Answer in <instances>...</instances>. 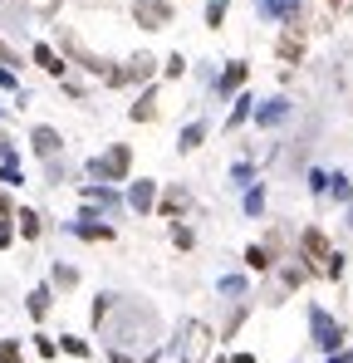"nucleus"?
I'll list each match as a JSON object with an SVG mask.
<instances>
[{
    "label": "nucleus",
    "instance_id": "obj_23",
    "mask_svg": "<svg viewBox=\"0 0 353 363\" xmlns=\"http://www.w3.org/2000/svg\"><path fill=\"white\" fill-rule=\"evenodd\" d=\"M240 211H245V216H260V211H265V186H260V182H250V186H245Z\"/></svg>",
    "mask_w": 353,
    "mask_h": 363
},
{
    "label": "nucleus",
    "instance_id": "obj_41",
    "mask_svg": "<svg viewBox=\"0 0 353 363\" xmlns=\"http://www.w3.org/2000/svg\"><path fill=\"white\" fill-rule=\"evenodd\" d=\"M0 89H15V69H5V64H0Z\"/></svg>",
    "mask_w": 353,
    "mask_h": 363
},
{
    "label": "nucleus",
    "instance_id": "obj_21",
    "mask_svg": "<svg viewBox=\"0 0 353 363\" xmlns=\"http://www.w3.org/2000/svg\"><path fill=\"white\" fill-rule=\"evenodd\" d=\"M49 304H54V290H49V285H35V290H30V299H25L30 319H44V314H49Z\"/></svg>",
    "mask_w": 353,
    "mask_h": 363
},
{
    "label": "nucleus",
    "instance_id": "obj_2",
    "mask_svg": "<svg viewBox=\"0 0 353 363\" xmlns=\"http://www.w3.org/2000/svg\"><path fill=\"white\" fill-rule=\"evenodd\" d=\"M84 211H99L104 221H118V216H123V186L84 182Z\"/></svg>",
    "mask_w": 353,
    "mask_h": 363
},
{
    "label": "nucleus",
    "instance_id": "obj_20",
    "mask_svg": "<svg viewBox=\"0 0 353 363\" xmlns=\"http://www.w3.org/2000/svg\"><path fill=\"white\" fill-rule=\"evenodd\" d=\"M206 138H211V128H206V123H187V128H182V138H177V153H197Z\"/></svg>",
    "mask_w": 353,
    "mask_h": 363
},
{
    "label": "nucleus",
    "instance_id": "obj_26",
    "mask_svg": "<svg viewBox=\"0 0 353 363\" xmlns=\"http://www.w3.org/2000/svg\"><path fill=\"white\" fill-rule=\"evenodd\" d=\"M59 354H69V359H89V339H79V334H64V339H59Z\"/></svg>",
    "mask_w": 353,
    "mask_h": 363
},
{
    "label": "nucleus",
    "instance_id": "obj_46",
    "mask_svg": "<svg viewBox=\"0 0 353 363\" xmlns=\"http://www.w3.org/2000/svg\"><path fill=\"white\" fill-rule=\"evenodd\" d=\"M0 118H5V113H0Z\"/></svg>",
    "mask_w": 353,
    "mask_h": 363
},
{
    "label": "nucleus",
    "instance_id": "obj_45",
    "mask_svg": "<svg viewBox=\"0 0 353 363\" xmlns=\"http://www.w3.org/2000/svg\"><path fill=\"white\" fill-rule=\"evenodd\" d=\"M334 5H344V0H334Z\"/></svg>",
    "mask_w": 353,
    "mask_h": 363
},
{
    "label": "nucleus",
    "instance_id": "obj_4",
    "mask_svg": "<svg viewBox=\"0 0 353 363\" xmlns=\"http://www.w3.org/2000/svg\"><path fill=\"white\" fill-rule=\"evenodd\" d=\"M157 182L152 177H128V191H123V206L132 211V216H152L157 211Z\"/></svg>",
    "mask_w": 353,
    "mask_h": 363
},
{
    "label": "nucleus",
    "instance_id": "obj_12",
    "mask_svg": "<svg viewBox=\"0 0 353 363\" xmlns=\"http://www.w3.org/2000/svg\"><path fill=\"white\" fill-rule=\"evenodd\" d=\"M157 98H162V89H157V84H142L137 103L128 108V118H132V123H152V118L162 113V103H157Z\"/></svg>",
    "mask_w": 353,
    "mask_h": 363
},
{
    "label": "nucleus",
    "instance_id": "obj_29",
    "mask_svg": "<svg viewBox=\"0 0 353 363\" xmlns=\"http://www.w3.org/2000/svg\"><path fill=\"white\" fill-rule=\"evenodd\" d=\"M0 186H25V172H20V162H0Z\"/></svg>",
    "mask_w": 353,
    "mask_h": 363
},
{
    "label": "nucleus",
    "instance_id": "obj_7",
    "mask_svg": "<svg viewBox=\"0 0 353 363\" xmlns=\"http://www.w3.org/2000/svg\"><path fill=\"white\" fill-rule=\"evenodd\" d=\"M172 15H177V10H172L167 0H132V20H137L142 30H167Z\"/></svg>",
    "mask_w": 353,
    "mask_h": 363
},
{
    "label": "nucleus",
    "instance_id": "obj_31",
    "mask_svg": "<svg viewBox=\"0 0 353 363\" xmlns=\"http://www.w3.org/2000/svg\"><path fill=\"white\" fill-rule=\"evenodd\" d=\"M255 182V162H235L231 167V186H250Z\"/></svg>",
    "mask_w": 353,
    "mask_h": 363
},
{
    "label": "nucleus",
    "instance_id": "obj_10",
    "mask_svg": "<svg viewBox=\"0 0 353 363\" xmlns=\"http://www.w3.org/2000/svg\"><path fill=\"white\" fill-rule=\"evenodd\" d=\"M329 251H334V246H329L324 226H304V231H299V256H304V261H309L314 270H319V261H324Z\"/></svg>",
    "mask_w": 353,
    "mask_h": 363
},
{
    "label": "nucleus",
    "instance_id": "obj_9",
    "mask_svg": "<svg viewBox=\"0 0 353 363\" xmlns=\"http://www.w3.org/2000/svg\"><path fill=\"white\" fill-rule=\"evenodd\" d=\"M245 79H250V64H245V59H231V64L216 74L211 89H216V98H235V93L245 89Z\"/></svg>",
    "mask_w": 353,
    "mask_h": 363
},
{
    "label": "nucleus",
    "instance_id": "obj_16",
    "mask_svg": "<svg viewBox=\"0 0 353 363\" xmlns=\"http://www.w3.org/2000/svg\"><path fill=\"white\" fill-rule=\"evenodd\" d=\"M285 118H290V98H265L255 108V128H280Z\"/></svg>",
    "mask_w": 353,
    "mask_h": 363
},
{
    "label": "nucleus",
    "instance_id": "obj_13",
    "mask_svg": "<svg viewBox=\"0 0 353 363\" xmlns=\"http://www.w3.org/2000/svg\"><path fill=\"white\" fill-rule=\"evenodd\" d=\"M157 64H162V59H152V54H132V59L123 64V84H152Z\"/></svg>",
    "mask_w": 353,
    "mask_h": 363
},
{
    "label": "nucleus",
    "instance_id": "obj_1",
    "mask_svg": "<svg viewBox=\"0 0 353 363\" xmlns=\"http://www.w3.org/2000/svg\"><path fill=\"white\" fill-rule=\"evenodd\" d=\"M84 177L104 182V186H123V182L132 177V148H128V143H113L109 153L89 157V162H84Z\"/></svg>",
    "mask_w": 353,
    "mask_h": 363
},
{
    "label": "nucleus",
    "instance_id": "obj_27",
    "mask_svg": "<svg viewBox=\"0 0 353 363\" xmlns=\"http://www.w3.org/2000/svg\"><path fill=\"white\" fill-rule=\"evenodd\" d=\"M344 261H349L344 251H329V256H324V275H329V280H344Z\"/></svg>",
    "mask_w": 353,
    "mask_h": 363
},
{
    "label": "nucleus",
    "instance_id": "obj_11",
    "mask_svg": "<svg viewBox=\"0 0 353 363\" xmlns=\"http://www.w3.org/2000/svg\"><path fill=\"white\" fill-rule=\"evenodd\" d=\"M211 329L206 324H187V339H182V363H197V359H206L211 354Z\"/></svg>",
    "mask_w": 353,
    "mask_h": 363
},
{
    "label": "nucleus",
    "instance_id": "obj_5",
    "mask_svg": "<svg viewBox=\"0 0 353 363\" xmlns=\"http://www.w3.org/2000/svg\"><path fill=\"white\" fill-rule=\"evenodd\" d=\"M192 206H197V196H192L187 186H162V191H157V216H162V221H187Z\"/></svg>",
    "mask_w": 353,
    "mask_h": 363
},
{
    "label": "nucleus",
    "instance_id": "obj_24",
    "mask_svg": "<svg viewBox=\"0 0 353 363\" xmlns=\"http://www.w3.org/2000/svg\"><path fill=\"white\" fill-rule=\"evenodd\" d=\"M172 246H177V251H197V231H192L187 221H172Z\"/></svg>",
    "mask_w": 353,
    "mask_h": 363
},
{
    "label": "nucleus",
    "instance_id": "obj_15",
    "mask_svg": "<svg viewBox=\"0 0 353 363\" xmlns=\"http://www.w3.org/2000/svg\"><path fill=\"white\" fill-rule=\"evenodd\" d=\"M250 118H255V93H235L231 98V113H226V123H221V128H226V133H240V123H250Z\"/></svg>",
    "mask_w": 353,
    "mask_h": 363
},
{
    "label": "nucleus",
    "instance_id": "obj_37",
    "mask_svg": "<svg viewBox=\"0 0 353 363\" xmlns=\"http://www.w3.org/2000/svg\"><path fill=\"white\" fill-rule=\"evenodd\" d=\"M0 363H20V344H15V339L0 344Z\"/></svg>",
    "mask_w": 353,
    "mask_h": 363
},
{
    "label": "nucleus",
    "instance_id": "obj_19",
    "mask_svg": "<svg viewBox=\"0 0 353 363\" xmlns=\"http://www.w3.org/2000/svg\"><path fill=\"white\" fill-rule=\"evenodd\" d=\"M275 54H280L285 64H299V59H304V40H299V30H290V35H280V44H275Z\"/></svg>",
    "mask_w": 353,
    "mask_h": 363
},
{
    "label": "nucleus",
    "instance_id": "obj_18",
    "mask_svg": "<svg viewBox=\"0 0 353 363\" xmlns=\"http://www.w3.org/2000/svg\"><path fill=\"white\" fill-rule=\"evenodd\" d=\"M30 59H35L49 79H64V69H69V64L59 59V49H49V44H35V54H30Z\"/></svg>",
    "mask_w": 353,
    "mask_h": 363
},
{
    "label": "nucleus",
    "instance_id": "obj_43",
    "mask_svg": "<svg viewBox=\"0 0 353 363\" xmlns=\"http://www.w3.org/2000/svg\"><path fill=\"white\" fill-rule=\"evenodd\" d=\"M349 231H353V201H349Z\"/></svg>",
    "mask_w": 353,
    "mask_h": 363
},
{
    "label": "nucleus",
    "instance_id": "obj_8",
    "mask_svg": "<svg viewBox=\"0 0 353 363\" xmlns=\"http://www.w3.org/2000/svg\"><path fill=\"white\" fill-rule=\"evenodd\" d=\"M30 148H35V157H39V162H44V157L54 162V157L64 153V138H59V128H49V123H35V128H30Z\"/></svg>",
    "mask_w": 353,
    "mask_h": 363
},
{
    "label": "nucleus",
    "instance_id": "obj_28",
    "mask_svg": "<svg viewBox=\"0 0 353 363\" xmlns=\"http://www.w3.org/2000/svg\"><path fill=\"white\" fill-rule=\"evenodd\" d=\"M54 285H59V290H74V285H79V270L59 261V266H54Z\"/></svg>",
    "mask_w": 353,
    "mask_h": 363
},
{
    "label": "nucleus",
    "instance_id": "obj_33",
    "mask_svg": "<svg viewBox=\"0 0 353 363\" xmlns=\"http://www.w3.org/2000/svg\"><path fill=\"white\" fill-rule=\"evenodd\" d=\"M226 5H231V0H211V10H206V25H211V30H221V20H226Z\"/></svg>",
    "mask_w": 353,
    "mask_h": 363
},
{
    "label": "nucleus",
    "instance_id": "obj_44",
    "mask_svg": "<svg viewBox=\"0 0 353 363\" xmlns=\"http://www.w3.org/2000/svg\"><path fill=\"white\" fill-rule=\"evenodd\" d=\"M216 363H231V359H216Z\"/></svg>",
    "mask_w": 353,
    "mask_h": 363
},
{
    "label": "nucleus",
    "instance_id": "obj_22",
    "mask_svg": "<svg viewBox=\"0 0 353 363\" xmlns=\"http://www.w3.org/2000/svg\"><path fill=\"white\" fill-rule=\"evenodd\" d=\"M240 261H245V270H250V275H265L270 266H275V256H270L265 246H245V256H240Z\"/></svg>",
    "mask_w": 353,
    "mask_h": 363
},
{
    "label": "nucleus",
    "instance_id": "obj_32",
    "mask_svg": "<svg viewBox=\"0 0 353 363\" xmlns=\"http://www.w3.org/2000/svg\"><path fill=\"white\" fill-rule=\"evenodd\" d=\"M221 294H226V299H235V294L245 299V275H226V280H221Z\"/></svg>",
    "mask_w": 353,
    "mask_h": 363
},
{
    "label": "nucleus",
    "instance_id": "obj_34",
    "mask_svg": "<svg viewBox=\"0 0 353 363\" xmlns=\"http://www.w3.org/2000/svg\"><path fill=\"white\" fill-rule=\"evenodd\" d=\"M309 191H314V196H324V191H329V172H324V167H314V172H309Z\"/></svg>",
    "mask_w": 353,
    "mask_h": 363
},
{
    "label": "nucleus",
    "instance_id": "obj_38",
    "mask_svg": "<svg viewBox=\"0 0 353 363\" xmlns=\"http://www.w3.org/2000/svg\"><path fill=\"white\" fill-rule=\"evenodd\" d=\"M0 162H20V153H15V143H10V138H0Z\"/></svg>",
    "mask_w": 353,
    "mask_h": 363
},
{
    "label": "nucleus",
    "instance_id": "obj_30",
    "mask_svg": "<svg viewBox=\"0 0 353 363\" xmlns=\"http://www.w3.org/2000/svg\"><path fill=\"white\" fill-rule=\"evenodd\" d=\"M182 74H187V59L182 54H167L162 59V79H182Z\"/></svg>",
    "mask_w": 353,
    "mask_h": 363
},
{
    "label": "nucleus",
    "instance_id": "obj_36",
    "mask_svg": "<svg viewBox=\"0 0 353 363\" xmlns=\"http://www.w3.org/2000/svg\"><path fill=\"white\" fill-rule=\"evenodd\" d=\"M0 221H15V201H10V186H0Z\"/></svg>",
    "mask_w": 353,
    "mask_h": 363
},
{
    "label": "nucleus",
    "instance_id": "obj_39",
    "mask_svg": "<svg viewBox=\"0 0 353 363\" xmlns=\"http://www.w3.org/2000/svg\"><path fill=\"white\" fill-rule=\"evenodd\" d=\"M10 246H15V226H10V221H0V251H10Z\"/></svg>",
    "mask_w": 353,
    "mask_h": 363
},
{
    "label": "nucleus",
    "instance_id": "obj_35",
    "mask_svg": "<svg viewBox=\"0 0 353 363\" xmlns=\"http://www.w3.org/2000/svg\"><path fill=\"white\" fill-rule=\"evenodd\" d=\"M35 349H39V359H54V354H59V344L44 339V334H35Z\"/></svg>",
    "mask_w": 353,
    "mask_h": 363
},
{
    "label": "nucleus",
    "instance_id": "obj_17",
    "mask_svg": "<svg viewBox=\"0 0 353 363\" xmlns=\"http://www.w3.org/2000/svg\"><path fill=\"white\" fill-rule=\"evenodd\" d=\"M15 221H20L15 236H25V241H39V236H44V216H39L35 206H15Z\"/></svg>",
    "mask_w": 353,
    "mask_h": 363
},
{
    "label": "nucleus",
    "instance_id": "obj_6",
    "mask_svg": "<svg viewBox=\"0 0 353 363\" xmlns=\"http://www.w3.org/2000/svg\"><path fill=\"white\" fill-rule=\"evenodd\" d=\"M69 236H79V241H99V246H104V241H113V236H118V226H113V221H104L99 211H84L79 221H69Z\"/></svg>",
    "mask_w": 353,
    "mask_h": 363
},
{
    "label": "nucleus",
    "instance_id": "obj_40",
    "mask_svg": "<svg viewBox=\"0 0 353 363\" xmlns=\"http://www.w3.org/2000/svg\"><path fill=\"white\" fill-rule=\"evenodd\" d=\"M0 64H5V69H15V64H20V54H15L5 40H0Z\"/></svg>",
    "mask_w": 353,
    "mask_h": 363
},
{
    "label": "nucleus",
    "instance_id": "obj_25",
    "mask_svg": "<svg viewBox=\"0 0 353 363\" xmlns=\"http://www.w3.org/2000/svg\"><path fill=\"white\" fill-rule=\"evenodd\" d=\"M324 196H334V201H353V182L344 172H329V191Z\"/></svg>",
    "mask_w": 353,
    "mask_h": 363
},
{
    "label": "nucleus",
    "instance_id": "obj_14",
    "mask_svg": "<svg viewBox=\"0 0 353 363\" xmlns=\"http://www.w3.org/2000/svg\"><path fill=\"white\" fill-rule=\"evenodd\" d=\"M260 15H265V20L299 25V15H304V0H260Z\"/></svg>",
    "mask_w": 353,
    "mask_h": 363
},
{
    "label": "nucleus",
    "instance_id": "obj_3",
    "mask_svg": "<svg viewBox=\"0 0 353 363\" xmlns=\"http://www.w3.org/2000/svg\"><path fill=\"white\" fill-rule=\"evenodd\" d=\"M309 334H314V344H319L324 354H339V349H344V324H339L329 309H319V304L309 309Z\"/></svg>",
    "mask_w": 353,
    "mask_h": 363
},
{
    "label": "nucleus",
    "instance_id": "obj_42",
    "mask_svg": "<svg viewBox=\"0 0 353 363\" xmlns=\"http://www.w3.org/2000/svg\"><path fill=\"white\" fill-rule=\"evenodd\" d=\"M231 363H255V354H231Z\"/></svg>",
    "mask_w": 353,
    "mask_h": 363
}]
</instances>
